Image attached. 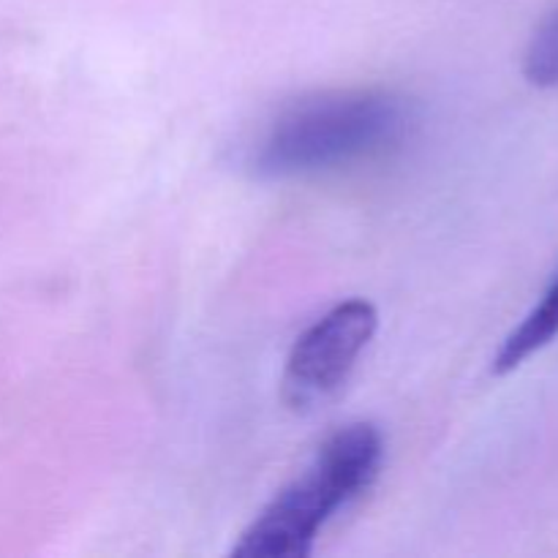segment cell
<instances>
[{"label": "cell", "mask_w": 558, "mask_h": 558, "mask_svg": "<svg viewBox=\"0 0 558 558\" xmlns=\"http://www.w3.org/2000/svg\"><path fill=\"white\" fill-rule=\"evenodd\" d=\"M379 314L368 300H347L316 319L294 341L283 368V401L298 412L319 407L341 390L374 338Z\"/></svg>", "instance_id": "3"}, {"label": "cell", "mask_w": 558, "mask_h": 558, "mask_svg": "<svg viewBox=\"0 0 558 558\" xmlns=\"http://www.w3.org/2000/svg\"><path fill=\"white\" fill-rule=\"evenodd\" d=\"M558 336V276L548 287V292L543 294L537 305H534L532 314L510 332L505 343H501L499 354L494 357V374L505 376L510 371H515L518 365L526 363L532 354H537L539 349L548 347L550 341Z\"/></svg>", "instance_id": "4"}, {"label": "cell", "mask_w": 558, "mask_h": 558, "mask_svg": "<svg viewBox=\"0 0 558 558\" xmlns=\"http://www.w3.org/2000/svg\"><path fill=\"white\" fill-rule=\"evenodd\" d=\"M523 74L537 87H558V11L534 33L523 58Z\"/></svg>", "instance_id": "5"}, {"label": "cell", "mask_w": 558, "mask_h": 558, "mask_svg": "<svg viewBox=\"0 0 558 558\" xmlns=\"http://www.w3.org/2000/svg\"><path fill=\"white\" fill-rule=\"evenodd\" d=\"M385 461V439L376 425L354 423L336 430L314 463L281 490L232 548L238 558L311 556L322 526L341 507L374 485Z\"/></svg>", "instance_id": "2"}, {"label": "cell", "mask_w": 558, "mask_h": 558, "mask_svg": "<svg viewBox=\"0 0 558 558\" xmlns=\"http://www.w3.org/2000/svg\"><path fill=\"white\" fill-rule=\"evenodd\" d=\"M412 112L385 90H332L278 112L251 150V169L267 180L327 172L379 156L407 136Z\"/></svg>", "instance_id": "1"}]
</instances>
